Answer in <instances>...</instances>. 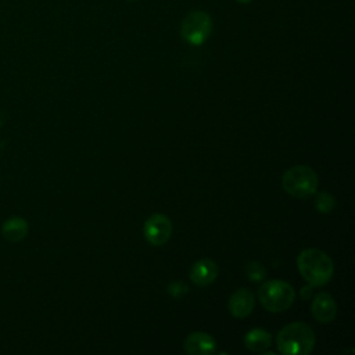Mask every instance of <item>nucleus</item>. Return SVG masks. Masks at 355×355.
Wrapping results in <instances>:
<instances>
[{
  "label": "nucleus",
  "mask_w": 355,
  "mask_h": 355,
  "mask_svg": "<svg viewBox=\"0 0 355 355\" xmlns=\"http://www.w3.org/2000/svg\"><path fill=\"white\" fill-rule=\"evenodd\" d=\"M297 266L301 276L311 286H323L330 282L334 263L331 258L322 250L306 248L297 257Z\"/></svg>",
  "instance_id": "f257e3e1"
},
{
  "label": "nucleus",
  "mask_w": 355,
  "mask_h": 355,
  "mask_svg": "<svg viewBox=\"0 0 355 355\" xmlns=\"http://www.w3.org/2000/svg\"><path fill=\"white\" fill-rule=\"evenodd\" d=\"M276 345L284 355H306L313 349L315 333L309 324L294 322L279 331Z\"/></svg>",
  "instance_id": "f03ea898"
},
{
  "label": "nucleus",
  "mask_w": 355,
  "mask_h": 355,
  "mask_svg": "<svg viewBox=\"0 0 355 355\" xmlns=\"http://www.w3.org/2000/svg\"><path fill=\"white\" fill-rule=\"evenodd\" d=\"M282 186L290 196L295 198H305L318 190L319 179L311 166L295 165L284 172Z\"/></svg>",
  "instance_id": "7ed1b4c3"
},
{
  "label": "nucleus",
  "mask_w": 355,
  "mask_h": 355,
  "mask_svg": "<svg viewBox=\"0 0 355 355\" xmlns=\"http://www.w3.org/2000/svg\"><path fill=\"white\" fill-rule=\"evenodd\" d=\"M258 297L263 308L268 311L283 312L294 302L295 291L287 282L269 280L259 287Z\"/></svg>",
  "instance_id": "20e7f679"
},
{
  "label": "nucleus",
  "mask_w": 355,
  "mask_h": 355,
  "mask_svg": "<svg viewBox=\"0 0 355 355\" xmlns=\"http://www.w3.org/2000/svg\"><path fill=\"white\" fill-rule=\"evenodd\" d=\"M212 31V18L208 12L196 10L186 14L180 25V35L184 42L200 46L211 35Z\"/></svg>",
  "instance_id": "39448f33"
},
{
  "label": "nucleus",
  "mask_w": 355,
  "mask_h": 355,
  "mask_svg": "<svg viewBox=\"0 0 355 355\" xmlns=\"http://www.w3.org/2000/svg\"><path fill=\"white\" fill-rule=\"evenodd\" d=\"M143 233L150 244L162 245L172 234V222L164 214H154L144 222Z\"/></svg>",
  "instance_id": "423d86ee"
},
{
  "label": "nucleus",
  "mask_w": 355,
  "mask_h": 355,
  "mask_svg": "<svg viewBox=\"0 0 355 355\" xmlns=\"http://www.w3.org/2000/svg\"><path fill=\"white\" fill-rule=\"evenodd\" d=\"M311 313L320 323L333 322L337 313V305L334 298L329 293L316 294L311 304Z\"/></svg>",
  "instance_id": "0eeeda50"
},
{
  "label": "nucleus",
  "mask_w": 355,
  "mask_h": 355,
  "mask_svg": "<svg viewBox=\"0 0 355 355\" xmlns=\"http://www.w3.org/2000/svg\"><path fill=\"white\" fill-rule=\"evenodd\" d=\"M183 348L191 355H209L216 351V341L204 331H194L186 337Z\"/></svg>",
  "instance_id": "6e6552de"
},
{
  "label": "nucleus",
  "mask_w": 355,
  "mask_h": 355,
  "mask_svg": "<svg viewBox=\"0 0 355 355\" xmlns=\"http://www.w3.org/2000/svg\"><path fill=\"white\" fill-rule=\"evenodd\" d=\"M219 273V268L215 261L204 258L197 261L190 269V279L197 286H207L212 283Z\"/></svg>",
  "instance_id": "1a4fd4ad"
},
{
  "label": "nucleus",
  "mask_w": 355,
  "mask_h": 355,
  "mask_svg": "<svg viewBox=\"0 0 355 355\" xmlns=\"http://www.w3.org/2000/svg\"><path fill=\"white\" fill-rule=\"evenodd\" d=\"M255 305V298L251 290L239 288L229 300V311L234 318L248 316Z\"/></svg>",
  "instance_id": "9d476101"
},
{
  "label": "nucleus",
  "mask_w": 355,
  "mask_h": 355,
  "mask_svg": "<svg viewBox=\"0 0 355 355\" xmlns=\"http://www.w3.org/2000/svg\"><path fill=\"white\" fill-rule=\"evenodd\" d=\"M270 344L272 337L263 329H252L244 336V345L252 352H265Z\"/></svg>",
  "instance_id": "9b49d317"
},
{
  "label": "nucleus",
  "mask_w": 355,
  "mask_h": 355,
  "mask_svg": "<svg viewBox=\"0 0 355 355\" xmlns=\"http://www.w3.org/2000/svg\"><path fill=\"white\" fill-rule=\"evenodd\" d=\"M1 232H3V236L6 237V240L15 243V241L22 240L26 236V233H28V223H26L25 219L14 216V218L7 219L3 223Z\"/></svg>",
  "instance_id": "f8f14e48"
},
{
  "label": "nucleus",
  "mask_w": 355,
  "mask_h": 355,
  "mask_svg": "<svg viewBox=\"0 0 355 355\" xmlns=\"http://www.w3.org/2000/svg\"><path fill=\"white\" fill-rule=\"evenodd\" d=\"M334 205H336L334 197H333L331 194L326 193V191L319 193V194L316 196V198H315V207H316V209H318L319 212H322V214H329L330 211H333Z\"/></svg>",
  "instance_id": "ddd939ff"
},
{
  "label": "nucleus",
  "mask_w": 355,
  "mask_h": 355,
  "mask_svg": "<svg viewBox=\"0 0 355 355\" xmlns=\"http://www.w3.org/2000/svg\"><path fill=\"white\" fill-rule=\"evenodd\" d=\"M245 272H247V276H248V279H250L251 282H259V280H262V279L266 276L265 268L262 266V263H259V262H257V261L250 262V263L247 265Z\"/></svg>",
  "instance_id": "4468645a"
},
{
  "label": "nucleus",
  "mask_w": 355,
  "mask_h": 355,
  "mask_svg": "<svg viewBox=\"0 0 355 355\" xmlns=\"http://www.w3.org/2000/svg\"><path fill=\"white\" fill-rule=\"evenodd\" d=\"M168 293L172 295V297H182L183 294L187 293V287L182 283V282H173L168 286Z\"/></svg>",
  "instance_id": "2eb2a0df"
},
{
  "label": "nucleus",
  "mask_w": 355,
  "mask_h": 355,
  "mask_svg": "<svg viewBox=\"0 0 355 355\" xmlns=\"http://www.w3.org/2000/svg\"><path fill=\"white\" fill-rule=\"evenodd\" d=\"M311 294H312V286H311V284L306 286V287H304L302 291H301V295H302L304 300H308V298L311 297Z\"/></svg>",
  "instance_id": "dca6fc26"
},
{
  "label": "nucleus",
  "mask_w": 355,
  "mask_h": 355,
  "mask_svg": "<svg viewBox=\"0 0 355 355\" xmlns=\"http://www.w3.org/2000/svg\"><path fill=\"white\" fill-rule=\"evenodd\" d=\"M237 3H240V4H247V3H250L251 0H236Z\"/></svg>",
  "instance_id": "f3484780"
}]
</instances>
